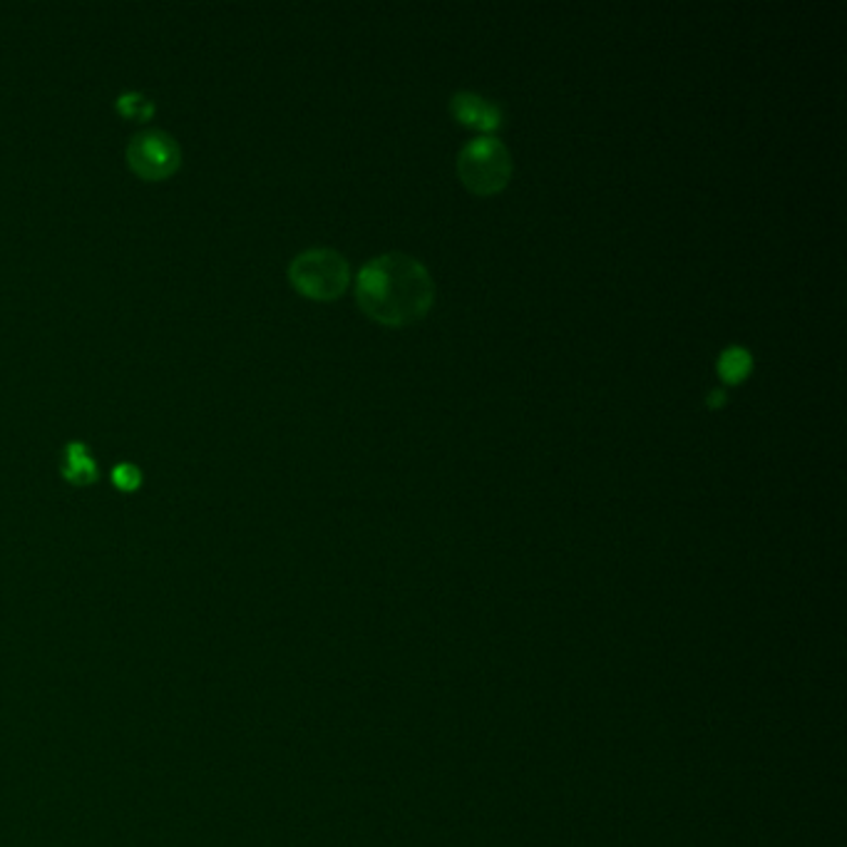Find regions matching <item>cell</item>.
Segmentation results:
<instances>
[{"mask_svg": "<svg viewBox=\"0 0 847 847\" xmlns=\"http://www.w3.org/2000/svg\"><path fill=\"white\" fill-rule=\"evenodd\" d=\"M356 299L383 326H408L431 311L435 284L421 261L406 254L373 259L356 282Z\"/></svg>", "mask_w": 847, "mask_h": 847, "instance_id": "6da1fadb", "label": "cell"}, {"mask_svg": "<svg viewBox=\"0 0 847 847\" xmlns=\"http://www.w3.org/2000/svg\"><path fill=\"white\" fill-rule=\"evenodd\" d=\"M288 278L296 291L316 301H334L348 288L351 269L334 249H309L291 261Z\"/></svg>", "mask_w": 847, "mask_h": 847, "instance_id": "7a4b0ae2", "label": "cell"}, {"mask_svg": "<svg viewBox=\"0 0 847 847\" xmlns=\"http://www.w3.org/2000/svg\"><path fill=\"white\" fill-rule=\"evenodd\" d=\"M458 174L473 195L490 197L508 187L512 160L508 147L495 137H477L458 157Z\"/></svg>", "mask_w": 847, "mask_h": 847, "instance_id": "3957f363", "label": "cell"}, {"mask_svg": "<svg viewBox=\"0 0 847 847\" xmlns=\"http://www.w3.org/2000/svg\"><path fill=\"white\" fill-rule=\"evenodd\" d=\"M127 162L142 179H164L177 172L182 162L179 145L162 133V129H147L133 137L127 147Z\"/></svg>", "mask_w": 847, "mask_h": 847, "instance_id": "277c9868", "label": "cell"}, {"mask_svg": "<svg viewBox=\"0 0 847 847\" xmlns=\"http://www.w3.org/2000/svg\"><path fill=\"white\" fill-rule=\"evenodd\" d=\"M452 115H456L462 125L477 127V129H497L500 127V110L495 104L485 102L479 95L473 92H458L452 98Z\"/></svg>", "mask_w": 847, "mask_h": 847, "instance_id": "5b68a950", "label": "cell"}, {"mask_svg": "<svg viewBox=\"0 0 847 847\" xmlns=\"http://www.w3.org/2000/svg\"><path fill=\"white\" fill-rule=\"evenodd\" d=\"M63 477L73 485H90L98 477V462L90 456V448L85 443H70L63 452Z\"/></svg>", "mask_w": 847, "mask_h": 847, "instance_id": "8992f818", "label": "cell"}, {"mask_svg": "<svg viewBox=\"0 0 847 847\" xmlns=\"http://www.w3.org/2000/svg\"><path fill=\"white\" fill-rule=\"evenodd\" d=\"M750 353L744 351V348H728V351L721 353L719 361V373L726 383H740L750 373Z\"/></svg>", "mask_w": 847, "mask_h": 847, "instance_id": "52a82bcc", "label": "cell"}, {"mask_svg": "<svg viewBox=\"0 0 847 847\" xmlns=\"http://www.w3.org/2000/svg\"><path fill=\"white\" fill-rule=\"evenodd\" d=\"M117 110L129 120H150L154 112V102L142 92H125L120 95Z\"/></svg>", "mask_w": 847, "mask_h": 847, "instance_id": "ba28073f", "label": "cell"}, {"mask_svg": "<svg viewBox=\"0 0 847 847\" xmlns=\"http://www.w3.org/2000/svg\"><path fill=\"white\" fill-rule=\"evenodd\" d=\"M112 483H115L120 490L133 493L142 485V473H139L135 465H129V462H122V465H115V470H112Z\"/></svg>", "mask_w": 847, "mask_h": 847, "instance_id": "9c48e42d", "label": "cell"}, {"mask_svg": "<svg viewBox=\"0 0 847 847\" xmlns=\"http://www.w3.org/2000/svg\"><path fill=\"white\" fill-rule=\"evenodd\" d=\"M706 403H709L711 408H719V406H723V390H713V393H711V398L706 400Z\"/></svg>", "mask_w": 847, "mask_h": 847, "instance_id": "30bf717a", "label": "cell"}]
</instances>
